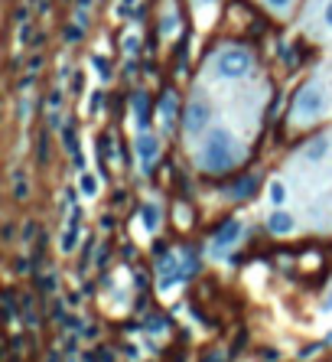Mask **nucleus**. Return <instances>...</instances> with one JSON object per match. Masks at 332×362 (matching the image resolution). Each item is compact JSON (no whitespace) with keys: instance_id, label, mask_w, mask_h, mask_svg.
<instances>
[{"instance_id":"20e7f679","label":"nucleus","mask_w":332,"mask_h":362,"mask_svg":"<svg viewBox=\"0 0 332 362\" xmlns=\"http://www.w3.org/2000/svg\"><path fill=\"white\" fill-rule=\"evenodd\" d=\"M209 121H212V105H209V102H205V98H196V102H189L186 115H182V127H186V134L209 131Z\"/></svg>"},{"instance_id":"5701e85b","label":"nucleus","mask_w":332,"mask_h":362,"mask_svg":"<svg viewBox=\"0 0 332 362\" xmlns=\"http://www.w3.org/2000/svg\"><path fill=\"white\" fill-rule=\"evenodd\" d=\"M202 362H222V353H219V349H215V353H212V356H205V359H202Z\"/></svg>"},{"instance_id":"4468645a","label":"nucleus","mask_w":332,"mask_h":362,"mask_svg":"<svg viewBox=\"0 0 332 362\" xmlns=\"http://www.w3.org/2000/svg\"><path fill=\"white\" fill-rule=\"evenodd\" d=\"M143 225L150 232L160 229V209H157V206H143Z\"/></svg>"},{"instance_id":"423d86ee","label":"nucleus","mask_w":332,"mask_h":362,"mask_svg":"<svg viewBox=\"0 0 332 362\" xmlns=\"http://www.w3.org/2000/svg\"><path fill=\"white\" fill-rule=\"evenodd\" d=\"M238 239H241V222H228L225 229L215 235V242H212V251H215V255H222V251H225V248H231Z\"/></svg>"},{"instance_id":"dca6fc26","label":"nucleus","mask_w":332,"mask_h":362,"mask_svg":"<svg viewBox=\"0 0 332 362\" xmlns=\"http://www.w3.org/2000/svg\"><path fill=\"white\" fill-rule=\"evenodd\" d=\"M287 200V190H284V183L280 180H274L270 183V202H274V206H280V202Z\"/></svg>"},{"instance_id":"9d476101","label":"nucleus","mask_w":332,"mask_h":362,"mask_svg":"<svg viewBox=\"0 0 332 362\" xmlns=\"http://www.w3.org/2000/svg\"><path fill=\"white\" fill-rule=\"evenodd\" d=\"M326 153H329V137H316V141H310V144L303 147V157H306L310 163H319Z\"/></svg>"},{"instance_id":"b1692460","label":"nucleus","mask_w":332,"mask_h":362,"mask_svg":"<svg viewBox=\"0 0 332 362\" xmlns=\"http://www.w3.org/2000/svg\"><path fill=\"white\" fill-rule=\"evenodd\" d=\"M202 4H215V0H202Z\"/></svg>"},{"instance_id":"39448f33","label":"nucleus","mask_w":332,"mask_h":362,"mask_svg":"<svg viewBox=\"0 0 332 362\" xmlns=\"http://www.w3.org/2000/svg\"><path fill=\"white\" fill-rule=\"evenodd\" d=\"M133 147H137V157H140V167L143 170H150L153 163H157V157H160V137L140 131L137 134V141H133Z\"/></svg>"},{"instance_id":"a211bd4d","label":"nucleus","mask_w":332,"mask_h":362,"mask_svg":"<svg viewBox=\"0 0 332 362\" xmlns=\"http://www.w3.org/2000/svg\"><path fill=\"white\" fill-rule=\"evenodd\" d=\"M23 320H27L29 326H36V310H33V300H29V297H23Z\"/></svg>"},{"instance_id":"1a4fd4ad","label":"nucleus","mask_w":332,"mask_h":362,"mask_svg":"<svg viewBox=\"0 0 332 362\" xmlns=\"http://www.w3.org/2000/svg\"><path fill=\"white\" fill-rule=\"evenodd\" d=\"M254 190H257L254 176H241V180H235L228 186V196H231V200H247V196H254Z\"/></svg>"},{"instance_id":"ddd939ff","label":"nucleus","mask_w":332,"mask_h":362,"mask_svg":"<svg viewBox=\"0 0 332 362\" xmlns=\"http://www.w3.org/2000/svg\"><path fill=\"white\" fill-rule=\"evenodd\" d=\"M78 219H82V209H72V219H68L66 239H62V251H72V248H75V235H78Z\"/></svg>"},{"instance_id":"9b49d317","label":"nucleus","mask_w":332,"mask_h":362,"mask_svg":"<svg viewBox=\"0 0 332 362\" xmlns=\"http://www.w3.org/2000/svg\"><path fill=\"white\" fill-rule=\"evenodd\" d=\"M133 115H137V127H140V131H147V118H150V98L143 95V92H137V95H133Z\"/></svg>"},{"instance_id":"7ed1b4c3","label":"nucleus","mask_w":332,"mask_h":362,"mask_svg":"<svg viewBox=\"0 0 332 362\" xmlns=\"http://www.w3.org/2000/svg\"><path fill=\"white\" fill-rule=\"evenodd\" d=\"M326 108V88L319 82H310V85L300 88V95L294 102V118L296 121H313V118L323 115Z\"/></svg>"},{"instance_id":"aec40b11","label":"nucleus","mask_w":332,"mask_h":362,"mask_svg":"<svg viewBox=\"0 0 332 362\" xmlns=\"http://www.w3.org/2000/svg\"><path fill=\"white\" fill-rule=\"evenodd\" d=\"M82 193H85V196H95V193H98V183H95V176H92V173H85V176H82Z\"/></svg>"},{"instance_id":"6ab92c4d","label":"nucleus","mask_w":332,"mask_h":362,"mask_svg":"<svg viewBox=\"0 0 332 362\" xmlns=\"http://www.w3.org/2000/svg\"><path fill=\"white\" fill-rule=\"evenodd\" d=\"M62 141H66V151L75 157L78 147H75V131H72V127H66V131H62Z\"/></svg>"},{"instance_id":"f8f14e48","label":"nucleus","mask_w":332,"mask_h":362,"mask_svg":"<svg viewBox=\"0 0 332 362\" xmlns=\"http://www.w3.org/2000/svg\"><path fill=\"white\" fill-rule=\"evenodd\" d=\"M160 118H163V127H173V118H176V95L166 92L160 102Z\"/></svg>"},{"instance_id":"f3484780","label":"nucleus","mask_w":332,"mask_h":362,"mask_svg":"<svg viewBox=\"0 0 332 362\" xmlns=\"http://www.w3.org/2000/svg\"><path fill=\"white\" fill-rule=\"evenodd\" d=\"M264 4L274 10V13H290V7H294V0H264Z\"/></svg>"},{"instance_id":"0eeeda50","label":"nucleus","mask_w":332,"mask_h":362,"mask_svg":"<svg viewBox=\"0 0 332 362\" xmlns=\"http://www.w3.org/2000/svg\"><path fill=\"white\" fill-rule=\"evenodd\" d=\"M160 29L166 39H173L176 29H180V13H176V4H173V0H166V7H163V13H160Z\"/></svg>"},{"instance_id":"6e6552de","label":"nucleus","mask_w":332,"mask_h":362,"mask_svg":"<svg viewBox=\"0 0 332 362\" xmlns=\"http://www.w3.org/2000/svg\"><path fill=\"white\" fill-rule=\"evenodd\" d=\"M267 225H270V232H277V235H287V232H294V216L284 209H274L270 216H267Z\"/></svg>"},{"instance_id":"f03ea898","label":"nucleus","mask_w":332,"mask_h":362,"mask_svg":"<svg viewBox=\"0 0 332 362\" xmlns=\"http://www.w3.org/2000/svg\"><path fill=\"white\" fill-rule=\"evenodd\" d=\"M254 66V56L247 53L245 46H225L215 56V76L225 78V82H238V78H245Z\"/></svg>"},{"instance_id":"4be33fe9","label":"nucleus","mask_w":332,"mask_h":362,"mask_svg":"<svg viewBox=\"0 0 332 362\" xmlns=\"http://www.w3.org/2000/svg\"><path fill=\"white\" fill-rule=\"evenodd\" d=\"M3 304H7V320H13V316H17V310H13V294L3 297Z\"/></svg>"},{"instance_id":"2eb2a0df","label":"nucleus","mask_w":332,"mask_h":362,"mask_svg":"<svg viewBox=\"0 0 332 362\" xmlns=\"http://www.w3.org/2000/svg\"><path fill=\"white\" fill-rule=\"evenodd\" d=\"M13 196H17V200H27L29 196V183L23 180V173H13Z\"/></svg>"},{"instance_id":"f257e3e1","label":"nucleus","mask_w":332,"mask_h":362,"mask_svg":"<svg viewBox=\"0 0 332 362\" xmlns=\"http://www.w3.org/2000/svg\"><path fill=\"white\" fill-rule=\"evenodd\" d=\"M235 163H238V144L231 141V134L222 131V127L209 131L205 144H202V167L212 173H222L228 167H235Z\"/></svg>"},{"instance_id":"412c9836","label":"nucleus","mask_w":332,"mask_h":362,"mask_svg":"<svg viewBox=\"0 0 332 362\" xmlns=\"http://www.w3.org/2000/svg\"><path fill=\"white\" fill-rule=\"evenodd\" d=\"M323 23L332 29V0H326V10H323Z\"/></svg>"}]
</instances>
